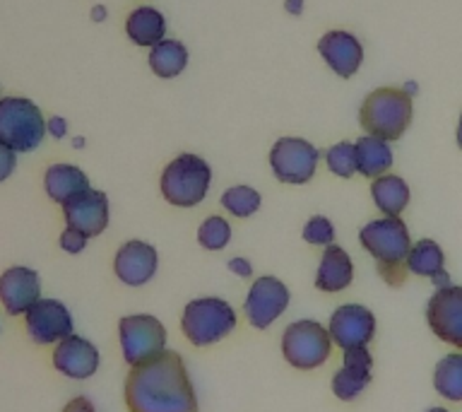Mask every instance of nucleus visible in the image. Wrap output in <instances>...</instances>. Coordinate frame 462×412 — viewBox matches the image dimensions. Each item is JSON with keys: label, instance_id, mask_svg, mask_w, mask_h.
I'll return each mask as SVG.
<instances>
[{"label": "nucleus", "instance_id": "f257e3e1", "mask_svg": "<svg viewBox=\"0 0 462 412\" xmlns=\"http://www.w3.org/2000/svg\"><path fill=\"white\" fill-rule=\"evenodd\" d=\"M128 412H198V396L179 352L164 350L157 357L130 367L125 379Z\"/></svg>", "mask_w": 462, "mask_h": 412}, {"label": "nucleus", "instance_id": "f03ea898", "mask_svg": "<svg viewBox=\"0 0 462 412\" xmlns=\"http://www.w3.org/2000/svg\"><path fill=\"white\" fill-rule=\"evenodd\" d=\"M411 97L402 87H378L368 94L359 108L361 128L366 136H375L381 140H400L411 126Z\"/></svg>", "mask_w": 462, "mask_h": 412}, {"label": "nucleus", "instance_id": "7ed1b4c3", "mask_svg": "<svg viewBox=\"0 0 462 412\" xmlns=\"http://www.w3.org/2000/svg\"><path fill=\"white\" fill-rule=\"evenodd\" d=\"M238 323L236 309L219 296H200L186 304L180 316V331L195 347L215 345L229 338Z\"/></svg>", "mask_w": 462, "mask_h": 412}, {"label": "nucleus", "instance_id": "20e7f679", "mask_svg": "<svg viewBox=\"0 0 462 412\" xmlns=\"http://www.w3.org/2000/svg\"><path fill=\"white\" fill-rule=\"evenodd\" d=\"M212 183V169L202 157L183 152L171 159L162 172L159 188L164 201L173 208H195L205 201Z\"/></svg>", "mask_w": 462, "mask_h": 412}, {"label": "nucleus", "instance_id": "39448f33", "mask_svg": "<svg viewBox=\"0 0 462 412\" xmlns=\"http://www.w3.org/2000/svg\"><path fill=\"white\" fill-rule=\"evenodd\" d=\"M282 354L291 367L301 371L323 367L332 354L330 331L313 318L294 321L282 332Z\"/></svg>", "mask_w": 462, "mask_h": 412}, {"label": "nucleus", "instance_id": "423d86ee", "mask_svg": "<svg viewBox=\"0 0 462 412\" xmlns=\"http://www.w3.org/2000/svg\"><path fill=\"white\" fill-rule=\"evenodd\" d=\"M46 136L42 108L27 97L0 99V140L14 152H32Z\"/></svg>", "mask_w": 462, "mask_h": 412}, {"label": "nucleus", "instance_id": "0eeeda50", "mask_svg": "<svg viewBox=\"0 0 462 412\" xmlns=\"http://www.w3.org/2000/svg\"><path fill=\"white\" fill-rule=\"evenodd\" d=\"M166 340L169 335L164 323L152 314H130L118 321V342L128 367L143 364L164 352Z\"/></svg>", "mask_w": 462, "mask_h": 412}, {"label": "nucleus", "instance_id": "6e6552de", "mask_svg": "<svg viewBox=\"0 0 462 412\" xmlns=\"http://www.w3.org/2000/svg\"><path fill=\"white\" fill-rule=\"evenodd\" d=\"M318 159L320 152L313 143L303 137H280L270 150V166L277 181L291 183V186H303L316 176Z\"/></svg>", "mask_w": 462, "mask_h": 412}, {"label": "nucleus", "instance_id": "1a4fd4ad", "mask_svg": "<svg viewBox=\"0 0 462 412\" xmlns=\"http://www.w3.org/2000/svg\"><path fill=\"white\" fill-rule=\"evenodd\" d=\"M359 244L375 263H404L411 248V237L400 217L383 215L361 227Z\"/></svg>", "mask_w": 462, "mask_h": 412}, {"label": "nucleus", "instance_id": "9d476101", "mask_svg": "<svg viewBox=\"0 0 462 412\" xmlns=\"http://www.w3.org/2000/svg\"><path fill=\"white\" fill-rule=\"evenodd\" d=\"M289 299H291V295H289V287L284 282L273 277V275H263L258 280H253L251 289L245 295V321L253 328L265 331L287 311Z\"/></svg>", "mask_w": 462, "mask_h": 412}, {"label": "nucleus", "instance_id": "9b49d317", "mask_svg": "<svg viewBox=\"0 0 462 412\" xmlns=\"http://www.w3.org/2000/svg\"><path fill=\"white\" fill-rule=\"evenodd\" d=\"M426 323L440 342L462 350V285L433 292L426 304Z\"/></svg>", "mask_w": 462, "mask_h": 412}, {"label": "nucleus", "instance_id": "f8f14e48", "mask_svg": "<svg viewBox=\"0 0 462 412\" xmlns=\"http://www.w3.org/2000/svg\"><path fill=\"white\" fill-rule=\"evenodd\" d=\"M24 328L36 345H56L68 335H72L75 321L70 309L58 299H39L24 314Z\"/></svg>", "mask_w": 462, "mask_h": 412}, {"label": "nucleus", "instance_id": "ddd939ff", "mask_svg": "<svg viewBox=\"0 0 462 412\" xmlns=\"http://www.w3.org/2000/svg\"><path fill=\"white\" fill-rule=\"evenodd\" d=\"M328 331H330L332 345L342 347V350L368 345L375 335L374 311L361 304H342L332 311Z\"/></svg>", "mask_w": 462, "mask_h": 412}, {"label": "nucleus", "instance_id": "4468645a", "mask_svg": "<svg viewBox=\"0 0 462 412\" xmlns=\"http://www.w3.org/2000/svg\"><path fill=\"white\" fill-rule=\"evenodd\" d=\"M51 361H53V369L68 376V379L85 381V379L97 374V369L101 364V354L92 340L72 332V335L53 345Z\"/></svg>", "mask_w": 462, "mask_h": 412}, {"label": "nucleus", "instance_id": "2eb2a0df", "mask_svg": "<svg viewBox=\"0 0 462 412\" xmlns=\"http://www.w3.org/2000/svg\"><path fill=\"white\" fill-rule=\"evenodd\" d=\"M42 299L39 273L27 266L7 267L0 275V304L10 316H24Z\"/></svg>", "mask_w": 462, "mask_h": 412}, {"label": "nucleus", "instance_id": "dca6fc26", "mask_svg": "<svg viewBox=\"0 0 462 412\" xmlns=\"http://www.w3.org/2000/svg\"><path fill=\"white\" fill-rule=\"evenodd\" d=\"M159 253L157 248L147 241L133 239L116 251L114 273L116 277L128 285V287H143L157 275Z\"/></svg>", "mask_w": 462, "mask_h": 412}, {"label": "nucleus", "instance_id": "f3484780", "mask_svg": "<svg viewBox=\"0 0 462 412\" xmlns=\"http://www.w3.org/2000/svg\"><path fill=\"white\" fill-rule=\"evenodd\" d=\"M65 224L82 231L87 237H99L108 227V198L104 191L87 188L85 193L75 195L63 205Z\"/></svg>", "mask_w": 462, "mask_h": 412}, {"label": "nucleus", "instance_id": "a211bd4d", "mask_svg": "<svg viewBox=\"0 0 462 412\" xmlns=\"http://www.w3.org/2000/svg\"><path fill=\"white\" fill-rule=\"evenodd\" d=\"M318 53L337 78L345 80L352 78L364 63V46L356 36L345 32V29H332V32L320 36Z\"/></svg>", "mask_w": 462, "mask_h": 412}, {"label": "nucleus", "instance_id": "6ab92c4d", "mask_svg": "<svg viewBox=\"0 0 462 412\" xmlns=\"http://www.w3.org/2000/svg\"><path fill=\"white\" fill-rule=\"evenodd\" d=\"M354 280V263L349 253L337 244L325 246L323 256H320V266L316 270V287L328 295H337L345 292Z\"/></svg>", "mask_w": 462, "mask_h": 412}, {"label": "nucleus", "instance_id": "aec40b11", "mask_svg": "<svg viewBox=\"0 0 462 412\" xmlns=\"http://www.w3.org/2000/svg\"><path fill=\"white\" fill-rule=\"evenodd\" d=\"M43 188H46L51 201L65 205L75 195L85 193L87 188H89V179H87V173L79 166L53 164L43 173Z\"/></svg>", "mask_w": 462, "mask_h": 412}, {"label": "nucleus", "instance_id": "412c9836", "mask_svg": "<svg viewBox=\"0 0 462 412\" xmlns=\"http://www.w3.org/2000/svg\"><path fill=\"white\" fill-rule=\"evenodd\" d=\"M371 198L385 217H400L410 205V183L397 173H383L371 181Z\"/></svg>", "mask_w": 462, "mask_h": 412}, {"label": "nucleus", "instance_id": "4be33fe9", "mask_svg": "<svg viewBox=\"0 0 462 412\" xmlns=\"http://www.w3.org/2000/svg\"><path fill=\"white\" fill-rule=\"evenodd\" d=\"M125 34H128V39L135 43V46L152 49V46L162 42L166 34L164 14L152 5L135 7V10L128 14V20H125Z\"/></svg>", "mask_w": 462, "mask_h": 412}, {"label": "nucleus", "instance_id": "5701e85b", "mask_svg": "<svg viewBox=\"0 0 462 412\" xmlns=\"http://www.w3.org/2000/svg\"><path fill=\"white\" fill-rule=\"evenodd\" d=\"M354 147H356V169H359L361 176L371 181L388 173L393 162H395L393 147H390L388 140H381V137L361 136L354 143Z\"/></svg>", "mask_w": 462, "mask_h": 412}, {"label": "nucleus", "instance_id": "b1692460", "mask_svg": "<svg viewBox=\"0 0 462 412\" xmlns=\"http://www.w3.org/2000/svg\"><path fill=\"white\" fill-rule=\"evenodd\" d=\"M150 70L162 80L179 78L188 65V49L176 39H162L154 43L147 56Z\"/></svg>", "mask_w": 462, "mask_h": 412}, {"label": "nucleus", "instance_id": "393cba45", "mask_svg": "<svg viewBox=\"0 0 462 412\" xmlns=\"http://www.w3.org/2000/svg\"><path fill=\"white\" fill-rule=\"evenodd\" d=\"M433 390L448 403H462V350L440 357L433 369Z\"/></svg>", "mask_w": 462, "mask_h": 412}, {"label": "nucleus", "instance_id": "a878e982", "mask_svg": "<svg viewBox=\"0 0 462 412\" xmlns=\"http://www.w3.org/2000/svg\"><path fill=\"white\" fill-rule=\"evenodd\" d=\"M404 263H407L410 275L429 277L431 280L433 275L440 273L446 267V253L439 246V241H433V239H419V241L411 244Z\"/></svg>", "mask_w": 462, "mask_h": 412}, {"label": "nucleus", "instance_id": "bb28decb", "mask_svg": "<svg viewBox=\"0 0 462 412\" xmlns=\"http://www.w3.org/2000/svg\"><path fill=\"white\" fill-rule=\"evenodd\" d=\"M371 383V369H359V367H342L335 371L332 376V393L345 400V403H352L356 398L366 390V386Z\"/></svg>", "mask_w": 462, "mask_h": 412}, {"label": "nucleus", "instance_id": "cd10ccee", "mask_svg": "<svg viewBox=\"0 0 462 412\" xmlns=\"http://www.w3.org/2000/svg\"><path fill=\"white\" fill-rule=\"evenodd\" d=\"M260 193L251 186H231L222 193V208L234 217H251L260 210Z\"/></svg>", "mask_w": 462, "mask_h": 412}, {"label": "nucleus", "instance_id": "c85d7f7f", "mask_svg": "<svg viewBox=\"0 0 462 412\" xmlns=\"http://www.w3.org/2000/svg\"><path fill=\"white\" fill-rule=\"evenodd\" d=\"M231 241V224L222 215H209L198 227V244L208 251H222Z\"/></svg>", "mask_w": 462, "mask_h": 412}, {"label": "nucleus", "instance_id": "c756f323", "mask_svg": "<svg viewBox=\"0 0 462 412\" xmlns=\"http://www.w3.org/2000/svg\"><path fill=\"white\" fill-rule=\"evenodd\" d=\"M323 157L328 169L339 179H352L354 173H359V169H356V147L349 140L335 143Z\"/></svg>", "mask_w": 462, "mask_h": 412}, {"label": "nucleus", "instance_id": "7c9ffc66", "mask_svg": "<svg viewBox=\"0 0 462 412\" xmlns=\"http://www.w3.org/2000/svg\"><path fill=\"white\" fill-rule=\"evenodd\" d=\"M303 241L313 246H330L335 241V224L323 215L310 217L309 222L303 224Z\"/></svg>", "mask_w": 462, "mask_h": 412}, {"label": "nucleus", "instance_id": "2f4dec72", "mask_svg": "<svg viewBox=\"0 0 462 412\" xmlns=\"http://www.w3.org/2000/svg\"><path fill=\"white\" fill-rule=\"evenodd\" d=\"M375 267H378V275H381L385 285H390V287H400L410 277L407 263H375Z\"/></svg>", "mask_w": 462, "mask_h": 412}, {"label": "nucleus", "instance_id": "473e14b6", "mask_svg": "<svg viewBox=\"0 0 462 412\" xmlns=\"http://www.w3.org/2000/svg\"><path fill=\"white\" fill-rule=\"evenodd\" d=\"M87 241H89V237L87 234H82V231L72 229V227H65V231L60 234V239H58V244H60V248H63L65 253H82L87 248Z\"/></svg>", "mask_w": 462, "mask_h": 412}, {"label": "nucleus", "instance_id": "72a5a7b5", "mask_svg": "<svg viewBox=\"0 0 462 412\" xmlns=\"http://www.w3.org/2000/svg\"><path fill=\"white\" fill-rule=\"evenodd\" d=\"M342 364L346 367H359V369H371L374 367V357L368 352V345L364 347H349V350H342Z\"/></svg>", "mask_w": 462, "mask_h": 412}, {"label": "nucleus", "instance_id": "f704fd0d", "mask_svg": "<svg viewBox=\"0 0 462 412\" xmlns=\"http://www.w3.org/2000/svg\"><path fill=\"white\" fill-rule=\"evenodd\" d=\"M14 166H17V152L0 140V183L5 179H10V173L14 172Z\"/></svg>", "mask_w": 462, "mask_h": 412}, {"label": "nucleus", "instance_id": "c9c22d12", "mask_svg": "<svg viewBox=\"0 0 462 412\" xmlns=\"http://www.w3.org/2000/svg\"><path fill=\"white\" fill-rule=\"evenodd\" d=\"M60 412H97V407H94V403L89 400V398L75 396L72 400L65 403V407Z\"/></svg>", "mask_w": 462, "mask_h": 412}, {"label": "nucleus", "instance_id": "e433bc0d", "mask_svg": "<svg viewBox=\"0 0 462 412\" xmlns=\"http://www.w3.org/2000/svg\"><path fill=\"white\" fill-rule=\"evenodd\" d=\"M229 270L234 275H238V277H251V275H253L251 260L244 258V256H236V258H231L229 260Z\"/></svg>", "mask_w": 462, "mask_h": 412}, {"label": "nucleus", "instance_id": "4c0bfd02", "mask_svg": "<svg viewBox=\"0 0 462 412\" xmlns=\"http://www.w3.org/2000/svg\"><path fill=\"white\" fill-rule=\"evenodd\" d=\"M46 130H49L56 140H60V137H65V133H68V121H65L63 116H53V118L46 123Z\"/></svg>", "mask_w": 462, "mask_h": 412}, {"label": "nucleus", "instance_id": "58836bf2", "mask_svg": "<svg viewBox=\"0 0 462 412\" xmlns=\"http://www.w3.org/2000/svg\"><path fill=\"white\" fill-rule=\"evenodd\" d=\"M431 282H433V287L436 289H443V287H450V285H453V282H450V275H448V270L446 267H443V270H440V273H436L431 277Z\"/></svg>", "mask_w": 462, "mask_h": 412}, {"label": "nucleus", "instance_id": "ea45409f", "mask_svg": "<svg viewBox=\"0 0 462 412\" xmlns=\"http://www.w3.org/2000/svg\"><path fill=\"white\" fill-rule=\"evenodd\" d=\"M284 10H287L289 14H301L303 0H284Z\"/></svg>", "mask_w": 462, "mask_h": 412}, {"label": "nucleus", "instance_id": "a19ab883", "mask_svg": "<svg viewBox=\"0 0 462 412\" xmlns=\"http://www.w3.org/2000/svg\"><path fill=\"white\" fill-rule=\"evenodd\" d=\"M92 20L94 22H104V20H106V7H104V5L92 7Z\"/></svg>", "mask_w": 462, "mask_h": 412}, {"label": "nucleus", "instance_id": "79ce46f5", "mask_svg": "<svg viewBox=\"0 0 462 412\" xmlns=\"http://www.w3.org/2000/svg\"><path fill=\"white\" fill-rule=\"evenodd\" d=\"M402 89H404V92H407V94H410V97H417L419 85H417V82H414V80H410V82H404Z\"/></svg>", "mask_w": 462, "mask_h": 412}, {"label": "nucleus", "instance_id": "37998d69", "mask_svg": "<svg viewBox=\"0 0 462 412\" xmlns=\"http://www.w3.org/2000/svg\"><path fill=\"white\" fill-rule=\"evenodd\" d=\"M455 143H457V147L462 150V111H460V118H457V128H455Z\"/></svg>", "mask_w": 462, "mask_h": 412}, {"label": "nucleus", "instance_id": "c03bdc74", "mask_svg": "<svg viewBox=\"0 0 462 412\" xmlns=\"http://www.w3.org/2000/svg\"><path fill=\"white\" fill-rule=\"evenodd\" d=\"M426 412H450V410H448V407H439V405H436V407H429Z\"/></svg>", "mask_w": 462, "mask_h": 412}]
</instances>
